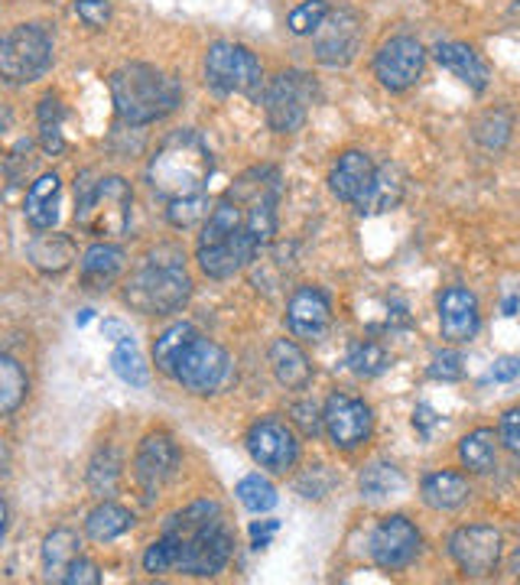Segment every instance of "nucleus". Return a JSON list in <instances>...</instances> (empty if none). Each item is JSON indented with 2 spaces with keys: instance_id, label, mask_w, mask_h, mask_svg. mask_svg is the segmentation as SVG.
Segmentation results:
<instances>
[{
  "instance_id": "obj_56",
  "label": "nucleus",
  "mask_w": 520,
  "mask_h": 585,
  "mask_svg": "<svg viewBox=\"0 0 520 585\" xmlns=\"http://www.w3.org/2000/svg\"><path fill=\"white\" fill-rule=\"evenodd\" d=\"M514 309H518V299H508V302H505V312L514 316Z\"/></svg>"
},
{
  "instance_id": "obj_32",
  "label": "nucleus",
  "mask_w": 520,
  "mask_h": 585,
  "mask_svg": "<svg viewBox=\"0 0 520 585\" xmlns=\"http://www.w3.org/2000/svg\"><path fill=\"white\" fill-rule=\"evenodd\" d=\"M244 205L241 202H234L232 195H225L215 209H212V215H209V222H205V228H202V237H199V247H209V244H219V241H225V237H232L244 228Z\"/></svg>"
},
{
  "instance_id": "obj_49",
  "label": "nucleus",
  "mask_w": 520,
  "mask_h": 585,
  "mask_svg": "<svg viewBox=\"0 0 520 585\" xmlns=\"http://www.w3.org/2000/svg\"><path fill=\"white\" fill-rule=\"evenodd\" d=\"M520 377V358L508 354V358H498L488 371V381H514Z\"/></svg>"
},
{
  "instance_id": "obj_26",
  "label": "nucleus",
  "mask_w": 520,
  "mask_h": 585,
  "mask_svg": "<svg viewBox=\"0 0 520 585\" xmlns=\"http://www.w3.org/2000/svg\"><path fill=\"white\" fill-rule=\"evenodd\" d=\"M59 219V176H40L26 192V222L33 228H53Z\"/></svg>"
},
{
  "instance_id": "obj_51",
  "label": "nucleus",
  "mask_w": 520,
  "mask_h": 585,
  "mask_svg": "<svg viewBox=\"0 0 520 585\" xmlns=\"http://www.w3.org/2000/svg\"><path fill=\"white\" fill-rule=\"evenodd\" d=\"M277 530H280V521H254V524H251V543H254V550L270 546V540H274Z\"/></svg>"
},
{
  "instance_id": "obj_4",
  "label": "nucleus",
  "mask_w": 520,
  "mask_h": 585,
  "mask_svg": "<svg viewBox=\"0 0 520 585\" xmlns=\"http://www.w3.org/2000/svg\"><path fill=\"white\" fill-rule=\"evenodd\" d=\"M127 302L137 312L147 316H170L176 309H182L192 296V280L185 277L182 260H160V257H147V267L140 274L130 277L127 284Z\"/></svg>"
},
{
  "instance_id": "obj_42",
  "label": "nucleus",
  "mask_w": 520,
  "mask_h": 585,
  "mask_svg": "<svg viewBox=\"0 0 520 585\" xmlns=\"http://www.w3.org/2000/svg\"><path fill=\"white\" fill-rule=\"evenodd\" d=\"M179 566V546H176L173 536H160L157 543H150V550L144 553V570L153 573V576H163V573H176Z\"/></svg>"
},
{
  "instance_id": "obj_7",
  "label": "nucleus",
  "mask_w": 520,
  "mask_h": 585,
  "mask_svg": "<svg viewBox=\"0 0 520 585\" xmlns=\"http://www.w3.org/2000/svg\"><path fill=\"white\" fill-rule=\"evenodd\" d=\"M163 533L173 536L176 546H179L176 573L209 579V576H219L232 560V533L225 530L222 521H212V524L189 530V533H176V530H163Z\"/></svg>"
},
{
  "instance_id": "obj_46",
  "label": "nucleus",
  "mask_w": 520,
  "mask_h": 585,
  "mask_svg": "<svg viewBox=\"0 0 520 585\" xmlns=\"http://www.w3.org/2000/svg\"><path fill=\"white\" fill-rule=\"evenodd\" d=\"M75 13L85 20V26L102 30L112 20V3L108 0H75Z\"/></svg>"
},
{
  "instance_id": "obj_37",
  "label": "nucleus",
  "mask_w": 520,
  "mask_h": 585,
  "mask_svg": "<svg viewBox=\"0 0 520 585\" xmlns=\"http://www.w3.org/2000/svg\"><path fill=\"white\" fill-rule=\"evenodd\" d=\"M234 494H237V501H241L247 511H254V514H264V511H274V508H277V488H274L267 478H261V475H244V478L237 481Z\"/></svg>"
},
{
  "instance_id": "obj_23",
  "label": "nucleus",
  "mask_w": 520,
  "mask_h": 585,
  "mask_svg": "<svg viewBox=\"0 0 520 585\" xmlns=\"http://www.w3.org/2000/svg\"><path fill=\"white\" fill-rule=\"evenodd\" d=\"M420 494H423L426 508H433V511H456L468 501L471 488H468V478L459 471H433L423 478Z\"/></svg>"
},
{
  "instance_id": "obj_29",
  "label": "nucleus",
  "mask_w": 520,
  "mask_h": 585,
  "mask_svg": "<svg viewBox=\"0 0 520 585\" xmlns=\"http://www.w3.org/2000/svg\"><path fill=\"white\" fill-rule=\"evenodd\" d=\"M498 443H501V436L495 429H488V426L468 433L463 443H459L463 466L468 471H475V475H488L495 468V462H498Z\"/></svg>"
},
{
  "instance_id": "obj_10",
  "label": "nucleus",
  "mask_w": 520,
  "mask_h": 585,
  "mask_svg": "<svg viewBox=\"0 0 520 585\" xmlns=\"http://www.w3.org/2000/svg\"><path fill=\"white\" fill-rule=\"evenodd\" d=\"M449 556L468 579H485L498 570L501 560V530L488 524L459 526L449 536Z\"/></svg>"
},
{
  "instance_id": "obj_41",
  "label": "nucleus",
  "mask_w": 520,
  "mask_h": 585,
  "mask_svg": "<svg viewBox=\"0 0 520 585\" xmlns=\"http://www.w3.org/2000/svg\"><path fill=\"white\" fill-rule=\"evenodd\" d=\"M167 219L173 228H192L199 225L202 219H209V199L199 192V195H185V199H176L167 209Z\"/></svg>"
},
{
  "instance_id": "obj_53",
  "label": "nucleus",
  "mask_w": 520,
  "mask_h": 585,
  "mask_svg": "<svg viewBox=\"0 0 520 585\" xmlns=\"http://www.w3.org/2000/svg\"><path fill=\"white\" fill-rule=\"evenodd\" d=\"M40 140H43V150H46V153H53V157L65 150V140H62V130H59V124H46Z\"/></svg>"
},
{
  "instance_id": "obj_47",
  "label": "nucleus",
  "mask_w": 520,
  "mask_h": 585,
  "mask_svg": "<svg viewBox=\"0 0 520 585\" xmlns=\"http://www.w3.org/2000/svg\"><path fill=\"white\" fill-rule=\"evenodd\" d=\"M62 583L65 585H98L102 583V573H98V566H95L92 560H82V556H78V560L65 570Z\"/></svg>"
},
{
  "instance_id": "obj_11",
  "label": "nucleus",
  "mask_w": 520,
  "mask_h": 585,
  "mask_svg": "<svg viewBox=\"0 0 520 585\" xmlns=\"http://www.w3.org/2000/svg\"><path fill=\"white\" fill-rule=\"evenodd\" d=\"M358 46H361V20L354 10H332L312 33V53L329 68L348 65L358 56Z\"/></svg>"
},
{
  "instance_id": "obj_3",
  "label": "nucleus",
  "mask_w": 520,
  "mask_h": 585,
  "mask_svg": "<svg viewBox=\"0 0 520 585\" xmlns=\"http://www.w3.org/2000/svg\"><path fill=\"white\" fill-rule=\"evenodd\" d=\"M134 192L120 176H98L85 170L75 176V222L92 237H120L130 222Z\"/></svg>"
},
{
  "instance_id": "obj_55",
  "label": "nucleus",
  "mask_w": 520,
  "mask_h": 585,
  "mask_svg": "<svg viewBox=\"0 0 520 585\" xmlns=\"http://www.w3.org/2000/svg\"><path fill=\"white\" fill-rule=\"evenodd\" d=\"M511 573L520 579V546L514 550V556H511Z\"/></svg>"
},
{
  "instance_id": "obj_40",
  "label": "nucleus",
  "mask_w": 520,
  "mask_h": 585,
  "mask_svg": "<svg viewBox=\"0 0 520 585\" xmlns=\"http://www.w3.org/2000/svg\"><path fill=\"white\" fill-rule=\"evenodd\" d=\"M332 13V7L326 3V0H306V3H299L296 10H289L287 17V26L289 33H296V36H309V33H316L319 26H322V20Z\"/></svg>"
},
{
  "instance_id": "obj_25",
  "label": "nucleus",
  "mask_w": 520,
  "mask_h": 585,
  "mask_svg": "<svg viewBox=\"0 0 520 585\" xmlns=\"http://www.w3.org/2000/svg\"><path fill=\"white\" fill-rule=\"evenodd\" d=\"M270 368H274V377L287 387V391H303L312 377V368H309V358L303 354V349L289 339H277L270 345Z\"/></svg>"
},
{
  "instance_id": "obj_6",
  "label": "nucleus",
  "mask_w": 520,
  "mask_h": 585,
  "mask_svg": "<svg viewBox=\"0 0 520 585\" xmlns=\"http://www.w3.org/2000/svg\"><path fill=\"white\" fill-rule=\"evenodd\" d=\"M205 85L219 95H247L261 98L264 88V65L247 46L237 43H212L205 53Z\"/></svg>"
},
{
  "instance_id": "obj_16",
  "label": "nucleus",
  "mask_w": 520,
  "mask_h": 585,
  "mask_svg": "<svg viewBox=\"0 0 520 585\" xmlns=\"http://www.w3.org/2000/svg\"><path fill=\"white\" fill-rule=\"evenodd\" d=\"M179 468V449L167 433H150L134 459V475L140 481V488L147 491V498H153L157 491H163V485L170 481Z\"/></svg>"
},
{
  "instance_id": "obj_19",
  "label": "nucleus",
  "mask_w": 520,
  "mask_h": 585,
  "mask_svg": "<svg viewBox=\"0 0 520 585\" xmlns=\"http://www.w3.org/2000/svg\"><path fill=\"white\" fill-rule=\"evenodd\" d=\"M478 326H481V312H478L475 292H468L465 287H449V290L439 296V329H443V339L463 345V342L475 339Z\"/></svg>"
},
{
  "instance_id": "obj_27",
  "label": "nucleus",
  "mask_w": 520,
  "mask_h": 585,
  "mask_svg": "<svg viewBox=\"0 0 520 585\" xmlns=\"http://www.w3.org/2000/svg\"><path fill=\"white\" fill-rule=\"evenodd\" d=\"M30 260L36 270L43 274H62L72 267L75 260V241L68 234H40L33 244H30Z\"/></svg>"
},
{
  "instance_id": "obj_50",
  "label": "nucleus",
  "mask_w": 520,
  "mask_h": 585,
  "mask_svg": "<svg viewBox=\"0 0 520 585\" xmlns=\"http://www.w3.org/2000/svg\"><path fill=\"white\" fill-rule=\"evenodd\" d=\"M439 423H443V419L436 416V410L426 407V404H420L416 413H413V426L420 429V436H423V439H429V436H433V429H436Z\"/></svg>"
},
{
  "instance_id": "obj_48",
  "label": "nucleus",
  "mask_w": 520,
  "mask_h": 585,
  "mask_svg": "<svg viewBox=\"0 0 520 585\" xmlns=\"http://www.w3.org/2000/svg\"><path fill=\"white\" fill-rule=\"evenodd\" d=\"M498 436H501V443H505L514 456H520V407H511L501 416Z\"/></svg>"
},
{
  "instance_id": "obj_9",
  "label": "nucleus",
  "mask_w": 520,
  "mask_h": 585,
  "mask_svg": "<svg viewBox=\"0 0 520 585\" xmlns=\"http://www.w3.org/2000/svg\"><path fill=\"white\" fill-rule=\"evenodd\" d=\"M173 377L185 391H192V394H215L232 377V358L225 354L222 345L195 336L192 345L182 351Z\"/></svg>"
},
{
  "instance_id": "obj_36",
  "label": "nucleus",
  "mask_w": 520,
  "mask_h": 585,
  "mask_svg": "<svg viewBox=\"0 0 520 585\" xmlns=\"http://www.w3.org/2000/svg\"><path fill=\"white\" fill-rule=\"evenodd\" d=\"M112 364H115V374L124 384H130V387H147V384H150V371H147L140 351L134 345V339L117 342L115 354H112Z\"/></svg>"
},
{
  "instance_id": "obj_8",
  "label": "nucleus",
  "mask_w": 520,
  "mask_h": 585,
  "mask_svg": "<svg viewBox=\"0 0 520 585\" xmlns=\"http://www.w3.org/2000/svg\"><path fill=\"white\" fill-rule=\"evenodd\" d=\"M312 98H316V85L303 72H280L277 78H270V85L264 88V115L270 130L296 134L309 117Z\"/></svg>"
},
{
  "instance_id": "obj_33",
  "label": "nucleus",
  "mask_w": 520,
  "mask_h": 585,
  "mask_svg": "<svg viewBox=\"0 0 520 585\" xmlns=\"http://www.w3.org/2000/svg\"><path fill=\"white\" fill-rule=\"evenodd\" d=\"M192 339H195V329H192L189 322H176V326H170V329L157 339V345H153V361H157V368H160L163 374H176V364H179L182 351L192 345Z\"/></svg>"
},
{
  "instance_id": "obj_44",
  "label": "nucleus",
  "mask_w": 520,
  "mask_h": 585,
  "mask_svg": "<svg viewBox=\"0 0 520 585\" xmlns=\"http://www.w3.org/2000/svg\"><path fill=\"white\" fill-rule=\"evenodd\" d=\"M465 374V358L459 351H443L433 358L429 364V377L433 381H459Z\"/></svg>"
},
{
  "instance_id": "obj_1",
  "label": "nucleus",
  "mask_w": 520,
  "mask_h": 585,
  "mask_svg": "<svg viewBox=\"0 0 520 585\" xmlns=\"http://www.w3.org/2000/svg\"><path fill=\"white\" fill-rule=\"evenodd\" d=\"M112 98L115 111L124 124L144 127L163 120L182 105V88L173 75L160 72L157 65L130 62L112 72Z\"/></svg>"
},
{
  "instance_id": "obj_39",
  "label": "nucleus",
  "mask_w": 520,
  "mask_h": 585,
  "mask_svg": "<svg viewBox=\"0 0 520 585\" xmlns=\"http://www.w3.org/2000/svg\"><path fill=\"white\" fill-rule=\"evenodd\" d=\"M117 478H120V459H117L115 449H102L95 459H92V468H88V488L95 494H115Z\"/></svg>"
},
{
  "instance_id": "obj_18",
  "label": "nucleus",
  "mask_w": 520,
  "mask_h": 585,
  "mask_svg": "<svg viewBox=\"0 0 520 585\" xmlns=\"http://www.w3.org/2000/svg\"><path fill=\"white\" fill-rule=\"evenodd\" d=\"M287 319L293 336H299L306 342H319L329 332V326H332L329 299L316 290V287H299V290L289 296Z\"/></svg>"
},
{
  "instance_id": "obj_20",
  "label": "nucleus",
  "mask_w": 520,
  "mask_h": 585,
  "mask_svg": "<svg viewBox=\"0 0 520 585\" xmlns=\"http://www.w3.org/2000/svg\"><path fill=\"white\" fill-rule=\"evenodd\" d=\"M406 189V176L401 167L394 163H384L374 170V179L368 185V192L354 202L358 205V215H384V212H394L401 205Z\"/></svg>"
},
{
  "instance_id": "obj_17",
  "label": "nucleus",
  "mask_w": 520,
  "mask_h": 585,
  "mask_svg": "<svg viewBox=\"0 0 520 585\" xmlns=\"http://www.w3.org/2000/svg\"><path fill=\"white\" fill-rule=\"evenodd\" d=\"M261 251V244L251 237L247 228H241L232 237L219 241V244H209V247H199V267L205 277L212 280H225L237 274L241 267H247L254 260V254Z\"/></svg>"
},
{
  "instance_id": "obj_45",
  "label": "nucleus",
  "mask_w": 520,
  "mask_h": 585,
  "mask_svg": "<svg viewBox=\"0 0 520 585\" xmlns=\"http://www.w3.org/2000/svg\"><path fill=\"white\" fill-rule=\"evenodd\" d=\"M293 419H296V426L306 433V436H319L322 429H326V419H322V413L319 407L312 404V401H303V404H293Z\"/></svg>"
},
{
  "instance_id": "obj_5",
  "label": "nucleus",
  "mask_w": 520,
  "mask_h": 585,
  "mask_svg": "<svg viewBox=\"0 0 520 585\" xmlns=\"http://www.w3.org/2000/svg\"><path fill=\"white\" fill-rule=\"evenodd\" d=\"M53 65V36L40 23L13 26L0 43V75L10 85L36 82Z\"/></svg>"
},
{
  "instance_id": "obj_2",
  "label": "nucleus",
  "mask_w": 520,
  "mask_h": 585,
  "mask_svg": "<svg viewBox=\"0 0 520 585\" xmlns=\"http://www.w3.org/2000/svg\"><path fill=\"white\" fill-rule=\"evenodd\" d=\"M212 170H215V160H212L209 143L195 130H176L153 153L147 167V179L157 195L176 202L185 195H199Z\"/></svg>"
},
{
  "instance_id": "obj_52",
  "label": "nucleus",
  "mask_w": 520,
  "mask_h": 585,
  "mask_svg": "<svg viewBox=\"0 0 520 585\" xmlns=\"http://www.w3.org/2000/svg\"><path fill=\"white\" fill-rule=\"evenodd\" d=\"M40 127H46V124H62V117H65V108H62V102H59V95H46L43 102H40Z\"/></svg>"
},
{
  "instance_id": "obj_43",
  "label": "nucleus",
  "mask_w": 520,
  "mask_h": 585,
  "mask_svg": "<svg viewBox=\"0 0 520 585\" xmlns=\"http://www.w3.org/2000/svg\"><path fill=\"white\" fill-rule=\"evenodd\" d=\"M30 150H33V143H30V140H20V143L7 153V160H3V173H7V182H10V185L23 182L26 173H30V167H33Z\"/></svg>"
},
{
  "instance_id": "obj_31",
  "label": "nucleus",
  "mask_w": 520,
  "mask_h": 585,
  "mask_svg": "<svg viewBox=\"0 0 520 585\" xmlns=\"http://www.w3.org/2000/svg\"><path fill=\"white\" fill-rule=\"evenodd\" d=\"M134 526V514L127 508H120L115 501H105L98 504L88 521H85V533L95 540V543H112L117 536H124L127 530Z\"/></svg>"
},
{
  "instance_id": "obj_38",
  "label": "nucleus",
  "mask_w": 520,
  "mask_h": 585,
  "mask_svg": "<svg viewBox=\"0 0 520 585\" xmlns=\"http://www.w3.org/2000/svg\"><path fill=\"white\" fill-rule=\"evenodd\" d=\"M348 368L354 374H361V377H378L381 371L391 368V354H388L384 345H378V342H361V345H354L351 354H348Z\"/></svg>"
},
{
  "instance_id": "obj_14",
  "label": "nucleus",
  "mask_w": 520,
  "mask_h": 585,
  "mask_svg": "<svg viewBox=\"0 0 520 585\" xmlns=\"http://www.w3.org/2000/svg\"><path fill=\"white\" fill-rule=\"evenodd\" d=\"M247 453L261 468L270 471H287L299 456V443L287 423L280 419H261L247 433Z\"/></svg>"
},
{
  "instance_id": "obj_22",
  "label": "nucleus",
  "mask_w": 520,
  "mask_h": 585,
  "mask_svg": "<svg viewBox=\"0 0 520 585\" xmlns=\"http://www.w3.org/2000/svg\"><path fill=\"white\" fill-rule=\"evenodd\" d=\"M433 56L446 72H453L459 82H465L471 92L481 95L488 88V65L471 46H465V43H439Z\"/></svg>"
},
{
  "instance_id": "obj_35",
  "label": "nucleus",
  "mask_w": 520,
  "mask_h": 585,
  "mask_svg": "<svg viewBox=\"0 0 520 585\" xmlns=\"http://www.w3.org/2000/svg\"><path fill=\"white\" fill-rule=\"evenodd\" d=\"M511 130H514V120L505 108H495L488 115H481L475 120V143H481L485 150H501L508 140H511Z\"/></svg>"
},
{
  "instance_id": "obj_12",
  "label": "nucleus",
  "mask_w": 520,
  "mask_h": 585,
  "mask_svg": "<svg viewBox=\"0 0 520 585\" xmlns=\"http://www.w3.org/2000/svg\"><path fill=\"white\" fill-rule=\"evenodd\" d=\"M423 62H426V50L420 46V40L394 36L374 56V75L388 92H406L420 82Z\"/></svg>"
},
{
  "instance_id": "obj_28",
  "label": "nucleus",
  "mask_w": 520,
  "mask_h": 585,
  "mask_svg": "<svg viewBox=\"0 0 520 585\" xmlns=\"http://www.w3.org/2000/svg\"><path fill=\"white\" fill-rule=\"evenodd\" d=\"M358 485H361V498L371 501V504H378V501L404 494L406 478L404 471L397 466H391V462H374V466H368L361 471Z\"/></svg>"
},
{
  "instance_id": "obj_13",
  "label": "nucleus",
  "mask_w": 520,
  "mask_h": 585,
  "mask_svg": "<svg viewBox=\"0 0 520 585\" xmlns=\"http://www.w3.org/2000/svg\"><path fill=\"white\" fill-rule=\"evenodd\" d=\"M420 530L406 521L404 514H394L388 521H381L378 530L371 533V556L381 570L388 573H397V570H406L416 553H420Z\"/></svg>"
},
{
  "instance_id": "obj_34",
  "label": "nucleus",
  "mask_w": 520,
  "mask_h": 585,
  "mask_svg": "<svg viewBox=\"0 0 520 585\" xmlns=\"http://www.w3.org/2000/svg\"><path fill=\"white\" fill-rule=\"evenodd\" d=\"M26 391H30V381H26L23 368L10 354H3L0 358V413L3 416L17 413V407L26 401Z\"/></svg>"
},
{
  "instance_id": "obj_54",
  "label": "nucleus",
  "mask_w": 520,
  "mask_h": 585,
  "mask_svg": "<svg viewBox=\"0 0 520 585\" xmlns=\"http://www.w3.org/2000/svg\"><path fill=\"white\" fill-rule=\"evenodd\" d=\"M102 332H105L108 339H115V342H124V339H134V336H130V332H127V329H124L120 322H115V319H105V322H102Z\"/></svg>"
},
{
  "instance_id": "obj_24",
  "label": "nucleus",
  "mask_w": 520,
  "mask_h": 585,
  "mask_svg": "<svg viewBox=\"0 0 520 585\" xmlns=\"http://www.w3.org/2000/svg\"><path fill=\"white\" fill-rule=\"evenodd\" d=\"M124 270V251L115 244H92L82 257V284L88 290H108Z\"/></svg>"
},
{
  "instance_id": "obj_30",
  "label": "nucleus",
  "mask_w": 520,
  "mask_h": 585,
  "mask_svg": "<svg viewBox=\"0 0 520 585\" xmlns=\"http://www.w3.org/2000/svg\"><path fill=\"white\" fill-rule=\"evenodd\" d=\"M78 560V536L65 526L53 530L43 543V573L50 583H62L65 570Z\"/></svg>"
},
{
  "instance_id": "obj_21",
  "label": "nucleus",
  "mask_w": 520,
  "mask_h": 585,
  "mask_svg": "<svg viewBox=\"0 0 520 585\" xmlns=\"http://www.w3.org/2000/svg\"><path fill=\"white\" fill-rule=\"evenodd\" d=\"M371 179H374V163H371V157L361 153V150H348V153L339 157V163L332 167L329 189H332V195L342 199V202H358V199L368 192Z\"/></svg>"
},
{
  "instance_id": "obj_15",
  "label": "nucleus",
  "mask_w": 520,
  "mask_h": 585,
  "mask_svg": "<svg viewBox=\"0 0 520 585\" xmlns=\"http://www.w3.org/2000/svg\"><path fill=\"white\" fill-rule=\"evenodd\" d=\"M326 433L339 449H354L371 436V410L364 401L348 397V394H332L322 407Z\"/></svg>"
}]
</instances>
